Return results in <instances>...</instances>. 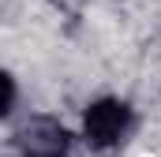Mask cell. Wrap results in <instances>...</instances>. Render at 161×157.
I'll list each match as a JSON object with an SVG mask.
<instances>
[{
  "label": "cell",
  "instance_id": "cell-1",
  "mask_svg": "<svg viewBox=\"0 0 161 157\" xmlns=\"http://www.w3.org/2000/svg\"><path fill=\"white\" fill-rule=\"evenodd\" d=\"M127 127H131V112H127L124 101H113V97L94 101V105L86 109V116H82V135H86V142L97 146V150L116 146L124 135H127Z\"/></svg>",
  "mask_w": 161,
  "mask_h": 157
},
{
  "label": "cell",
  "instance_id": "cell-2",
  "mask_svg": "<svg viewBox=\"0 0 161 157\" xmlns=\"http://www.w3.org/2000/svg\"><path fill=\"white\" fill-rule=\"evenodd\" d=\"M26 150H30V157H64V150H68V135H64L56 123L38 120V123L26 131Z\"/></svg>",
  "mask_w": 161,
  "mask_h": 157
},
{
  "label": "cell",
  "instance_id": "cell-3",
  "mask_svg": "<svg viewBox=\"0 0 161 157\" xmlns=\"http://www.w3.org/2000/svg\"><path fill=\"white\" fill-rule=\"evenodd\" d=\"M11 105H15V82L4 75V112H11Z\"/></svg>",
  "mask_w": 161,
  "mask_h": 157
}]
</instances>
